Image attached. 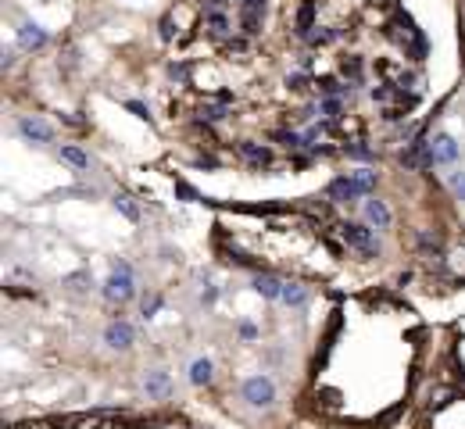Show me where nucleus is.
Instances as JSON below:
<instances>
[{
	"label": "nucleus",
	"instance_id": "nucleus-26",
	"mask_svg": "<svg viewBox=\"0 0 465 429\" xmlns=\"http://www.w3.org/2000/svg\"><path fill=\"white\" fill-rule=\"evenodd\" d=\"M276 140H280V143H283V147H287V150H297V147H305V140H301V136H297V133H280V136H276Z\"/></svg>",
	"mask_w": 465,
	"mask_h": 429
},
{
	"label": "nucleus",
	"instance_id": "nucleus-32",
	"mask_svg": "<svg viewBox=\"0 0 465 429\" xmlns=\"http://www.w3.org/2000/svg\"><path fill=\"white\" fill-rule=\"evenodd\" d=\"M451 186H454V193L465 200V172H454V175H451Z\"/></svg>",
	"mask_w": 465,
	"mask_h": 429
},
{
	"label": "nucleus",
	"instance_id": "nucleus-10",
	"mask_svg": "<svg viewBox=\"0 0 465 429\" xmlns=\"http://www.w3.org/2000/svg\"><path fill=\"white\" fill-rule=\"evenodd\" d=\"M19 43H22L26 51H40V47H47V33H44L40 26L26 22V26L19 29Z\"/></svg>",
	"mask_w": 465,
	"mask_h": 429
},
{
	"label": "nucleus",
	"instance_id": "nucleus-28",
	"mask_svg": "<svg viewBox=\"0 0 465 429\" xmlns=\"http://www.w3.org/2000/svg\"><path fill=\"white\" fill-rule=\"evenodd\" d=\"M200 115H204V122H218V118H225V108L222 104H208Z\"/></svg>",
	"mask_w": 465,
	"mask_h": 429
},
{
	"label": "nucleus",
	"instance_id": "nucleus-14",
	"mask_svg": "<svg viewBox=\"0 0 465 429\" xmlns=\"http://www.w3.org/2000/svg\"><path fill=\"white\" fill-rule=\"evenodd\" d=\"M147 393H150V397H168V393H172L168 372H150V376H147Z\"/></svg>",
	"mask_w": 465,
	"mask_h": 429
},
{
	"label": "nucleus",
	"instance_id": "nucleus-21",
	"mask_svg": "<svg viewBox=\"0 0 465 429\" xmlns=\"http://www.w3.org/2000/svg\"><path fill=\"white\" fill-rule=\"evenodd\" d=\"M415 244H419V247H422L426 254H433V251L440 247V233H429V229H419V233H415Z\"/></svg>",
	"mask_w": 465,
	"mask_h": 429
},
{
	"label": "nucleus",
	"instance_id": "nucleus-37",
	"mask_svg": "<svg viewBox=\"0 0 465 429\" xmlns=\"http://www.w3.org/2000/svg\"><path fill=\"white\" fill-rule=\"evenodd\" d=\"M161 36H165V40H172V19H165V22H161Z\"/></svg>",
	"mask_w": 465,
	"mask_h": 429
},
{
	"label": "nucleus",
	"instance_id": "nucleus-36",
	"mask_svg": "<svg viewBox=\"0 0 465 429\" xmlns=\"http://www.w3.org/2000/svg\"><path fill=\"white\" fill-rule=\"evenodd\" d=\"M240 336H244V340H255V336H258V329H255L251 322H240Z\"/></svg>",
	"mask_w": 465,
	"mask_h": 429
},
{
	"label": "nucleus",
	"instance_id": "nucleus-35",
	"mask_svg": "<svg viewBox=\"0 0 465 429\" xmlns=\"http://www.w3.org/2000/svg\"><path fill=\"white\" fill-rule=\"evenodd\" d=\"M161 308V297H150V301H143V315H154Z\"/></svg>",
	"mask_w": 465,
	"mask_h": 429
},
{
	"label": "nucleus",
	"instance_id": "nucleus-17",
	"mask_svg": "<svg viewBox=\"0 0 465 429\" xmlns=\"http://www.w3.org/2000/svg\"><path fill=\"white\" fill-rule=\"evenodd\" d=\"M280 301H283V304H294V308H301V304L308 301V290H305V286H297V283H283V294H280Z\"/></svg>",
	"mask_w": 465,
	"mask_h": 429
},
{
	"label": "nucleus",
	"instance_id": "nucleus-33",
	"mask_svg": "<svg viewBox=\"0 0 465 429\" xmlns=\"http://www.w3.org/2000/svg\"><path fill=\"white\" fill-rule=\"evenodd\" d=\"M168 76H172V79H179V83H186V65L172 61V65H168Z\"/></svg>",
	"mask_w": 465,
	"mask_h": 429
},
{
	"label": "nucleus",
	"instance_id": "nucleus-2",
	"mask_svg": "<svg viewBox=\"0 0 465 429\" xmlns=\"http://www.w3.org/2000/svg\"><path fill=\"white\" fill-rule=\"evenodd\" d=\"M244 397H247L255 408H265V404L276 400V383H272L269 376H251V379L244 383Z\"/></svg>",
	"mask_w": 465,
	"mask_h": 429
},
{
	"label": "nucleus",
	"instance_id": "nucleus-15",
	"mask_svg": "<svg viewBox=\"0 0 465 429\" xmlns=\"http://www.w3.org/2000/svg\"><path fill=\"white\" fill-rule=\"evenodd\" d=\"M315 0H305V4H301V11H297V33L301 36H308L312 29H315Z\"/></svg>",
	"mask_w": 465,
	"mask_h": 429
},
{
	"label": "nucleus",
	"instance_id": "nucleus-19",
	"mask_svg": "<svg viewBox=\"0 0 465 429\" xmlns=\"http://www.w3.org/2000/svg\"><path fill=\"white\" fill-rule=\"evenodd\" d=\"M190 379H193L197 386L211 383V361H208V358H197V361L190 365Z\"/></svg>",
	"mask_w": 465,
	"mask_h": 429
},
{
	"label": "nucleus",
	"instance_id": "nucleus-31",
	"mask_svg": "<svg viewBox=\"0 0 465 429\" xmlns=\"http://www.w3.org/2000/svg\"><path fill=\"white\" fill-rule=\"evenodd\" d=\"M287 86H290V90H305V86H308V76L294 72V76H287Z\"/></svg>",
	"mask_w": 465,
	"mask_h": 429
},
{
	"label": "nucleus",
	"instance_id": "nucleus-11",
	"mask_svg": "<svg viewBox=\"0 0 465 429\" xmlns=\"http://www.w3.org/2000/svg\"><path fill=\"white\" fill-rule=\"evenodd\" d=\"M365 214H369V222L376 226V229H387L390 226V207L383 204V200H365Z\"/></svg>",
	"mask_w": 465,
	"mask_h": 429
},
{
	"label": "nucleus",
	"instance_id": "nucleus-29",
	"mask_svg": "<svg viewBox=\"0 0 465 429\" xmlns=\"http://www.w3.org/2000/svg\"><path fill=\"white\" fill-rule=\"evenodd\" d=\"M175 193H179V197H186V200H200V193H197L190 182H183V179H175Z\"/></svg>",
	"mask_w": 465,
	"mask_h": 429
},
{
	"label": "nucleus",
	"instance_id": "nucleus-25",
	"mask_svg": "<svg viewBox=\"0 0 465 429\" xmlns=\"http://www.w3.org/2000/svg\"><path fill=\"white\" fill-rule=\"evenodd\" d=\"M319 108H322L329 118H340V100H337V97H322V100H319Z\"/></svg>",
	"mask_w": 465,
	"mask_h": 429
},
{
	"label": "nucleus",
	"instance_id": "nucleus-7",
	"mask_svg": "<svg viewBox=\"0 0 465 429\" xmlns=\"http://www.w3.org/2000/svg\"><path fill=\"white\" fill-rule=\"evenodd\" d=\"M133 326L129 322H111L108 329H104V340H108V347H115V351H126V347H133Z\"/></svg>",
	"mask_w": 465,
	"mask_h": 429
},
{
	"label": "nucleus",
	"instance_id": "nucleus-18",
	"mask_svg": "<svg viewBox=\"0 0 465 429\" xmlns=\"http://www.w3.org/2000/svg\"><path fill=\"white\" fill-rule=\"evenodd\" d=\"M344 154H347V157H358V161H372V157H376V150H372L365 140H351V143L344 147Z\"/></svg>",
	"mask_w": 465,
	"mask_h": 429
},
{
	"label": "nucleus",
	"instance_id": "nucleus-16",
	"mask_svg": "<svg viewBox=\"0 0 465 429\" xmlns=\"http://www.w3.org/2000/svg\"><path fill=\"white\" fill-rule=\"evenodd\" d=\"M255 290H258L262 297H269V301H280V294H283V283H280L276 276H258V279H255Z\"/></svg>",
	"mask_w": 465,
	"mask_h": 429
},
{
	"label": "nucleus",
	"instance_id": "nucleus-9",
	"mask_svg": "<svg viewBox=\"0 0 465 429\" xmlns=\"http://www.w3.org/2000/svg\"><path fill=\"white\" fill-rule=\"evenodd\" d=\"M326 193H329V200H354V197H362L365 190H362L351 175H340V179H333V182H329V190H326Z\"/></svg>",
	"mask_w": 465,
	"mask_h": 429
},
{
	"label": "nucleus",
	"instance_id": "nucleus-34",
	"mask_svg": "<svg viewBox=\"0 0 465 429\" xmlns=\"http://www.w3.org/2000/svg\"><path fill=\"white\" fill-rule=\"evenodd\" d=\"M129 111H136L140 118H147V122H150V111H147V108H143L140 100H129Z\"/></svg>",
	"mask_w": 465,
	"mask_h": 429
},
{
	"label": "nucleus",
	"instance_id": "nucleus-23",
	"mask_svg": "<svg viewBox=\"0 0 465 429\" xmlns=\"http://www.w3.org/2000/svg\"><path fill=\"white\" fill-rule=\"evenodd\" d=\"M351 179H354V182H358L365 193L376 186V172H369V168H358V172H351Z\"/></svg>",
	"mask_w": 465,
	"mask_h": 429
},
{
	"label": "nucleus",
	"instance_id": "nucleus-38",
	"mask_svg": "<svg viewBox=\"0 0 465 429\" xmlns=\"http://www.w3.org/2000/svg\"><path fill=\"white\" fill-rule=\"evenodd\" d=\"M19 429H51V425H44V422H36V425H19Z\"/></svg>",
	"mask_w": 465,
	"mask_h": 429
},
{
	"label": "nucleus",
	"instance_id": "nucleus-24",
	"mask_svg": "<svg viewBox=\"0 0 465 429\" xmlns=\"http://www.w3.org/2000/svg\"><path fill=\"white\" fill-rule=\"evenodd\" d=\"M451 397H454V390H447V386H436V390L429 393V408H444Z\"/></svg>",
	"mask_w": 465,
	"mask_h": 429
},
{
	"label": "nucleus",
	"instance_id": "nucleus-1",
	"mask_svg": "<svg viewBox=\"0 0 465 429\" xmlns=\"http://www.w3.org/2000/svg\"><path fill=\"white\" fill-rule=\"evenodd\" d=\"M337 233H340V240H344L347 247H354L358 254H365V258H376V254H379V244L372 240V229H369V226L344 222V226H337Z\"/></svg>",
	"mask_w": 465,
	"mask_h": 429
},
{
	"label": "nucleus",
	"instance_id": "nucleus-6",
	"mask_svg": "<svg viewBox=\"0 0 465 429\" xmlns=\"http://www.w3.org/2000/svg\"><path fill=\"white\" fill-rule=\"evenodd\" d=\"M204 29L215 40H229V15L222 8H204Z\"/></svg>",
	"mask_w": 465,
	"mask_h": 429
},
{
	"label": "nucleus",
	"instance_id": "nucleus-8",
	"mask_svg": "<svg viewBox=\"0 0 465 429\" xmlns=\"http://www.w3.org/2000/svg\"><path fill=\"white\" fill-rule=\"evenodd\" d=\"M429 157H433V165H451V161L458 157V143H454L451 136H436V140L429 143Z\"/></svg>",
	"mask_w": 465,
	"mask_h": 429
},
{
	"label": "nucleus",
	"instance_id": "nucleus-22",
	"mask_svg": "<svg viewBox=\"0 0 465 429\" xmlns=\"http://www.w3.org/2000/svg\"><path fill=\"white\" fill-rule=\"evenodd\" d=\"M337 36H340V33H337V29H319V33H308V36H305V40H308V43H312V47H326V43H333V40H337Z\"/></svg>",
	"mask_w": 465,
	"mask_h": 429
},
{
	"label": "nucleus",
	"instance_id": "nucleus-27",
	"mask_svg": "<svg viewBox=\"0 0 465 429\" xmlns=\"http://www.w3.org/2000/svg\"><path fill=\"white\" fill-rule=\"evenodd\" d=\"M344 76H351V79L358 83V79H362V61H358V58H347V61H344Z\"/></svg>",
	"mask_w": 465,
	"mask_h": 429
},
{
	"label": "nucleus",
	"instance_id": "nucleus-30",
	"mask_svg": "<svg viewBox=\"0 0 465 429\" xmlns=\"http://www.w3.org/2000/svg\"><path fill=\"white\" fill-rule=\"evenodd\" d=\"M240 11H255V15H262V11H265V0H240Z\"/></svg>",
	"mask_w": 465,
	"mask_h": 429
},
{
	"label": "nucleus",
	"instance_id": "nucleus-12",
	"mask_svg": "<svg viewBox=\"0 0 465 429\" xmlns=\"http://www.w3.org/2000/svg\"><path fill=\"white\" fill-rule=\"evenodd\" d=\"M237 150H240L251 165H258V168H262V165H272V150H269V147H258V143H247V140H244Z\"/></svg>",
	"mask_w": 465,
	"mask_h": 429
},
{
	"label": "nucleus",
	"instance_id": "nucleus-5",
	"mask_svg": "<svg viewBox=\"0 0 465 429\" xmlns=\"http://www.w3.org/2000/svg\"><path fill=\"white\" fill-rule=\"evenodd\" d=\"M104 297L108 301H129L133 297V276H126V272H111V279L104 283Z\"/></svg>",
	"mask_w": 465,
	"mask_h": 429
},
{
	"label": "nucleus",
	"instance_id": "nucleus-20",
	"mask_svg": "<svg viewBox=\"0 0 465 429\" xmlns=\"http://www.w3.org/2000/svg\"><path fill=\"white\" fill-rule=\"evenodd\" d=\"M115 207L126 214L129 222H140V207L133 204V197H129V193H115Z\"/></svg>",
	"mask_w": 465,
	"mask_h": 429
},
{
	"label": "nucleus",
	"instance_id": "nucleus-4",
	"mask_svg": "<svg viewBox=\"0 0 465 429\" xmlns=\"http://www.w3.org/2000/svg\"><path fill=\"white\" fill-rule=\"evenodd\" d=\"M19 133L26 136V140H36V143H51V125L44 122V118H36V115H26V118H19Z\"/></svg>",
	"mask_w": 465,
	"mask_h": 429
},
{
	"label": "nucleus",
	"instance_id": "nucleus-13",
	"mask_svg": "<svg viewBox=\"0 0 465 429\" xmlns=\"http://www.w3.org/2000/svg\"><path fill=\"white\" fill-rule=\"evenodd\" d=\"M61 161H65V165H72L76 172H86V168H90V154H86V150H79V147H72V143H68V147H61Z\"/></svg>",
	"mask_w": 465,
	"mask_h": 429
},
{
	"label": "nucleus",
	"instance_id": "nucleus-3",
	"mask_svg": "<svg viewBox=\"0 0 465 429\" xmlns=\"http://www.w3.org/2000/svg\"><path fill=\"white\" fill-rule=\"evenodd\" d=\"M68 429H118V418L111 411H93V415H76V418H65Z\"/></svg>",
	"mask_w": 465,
	"mask_h": 429
}]
</instances>
